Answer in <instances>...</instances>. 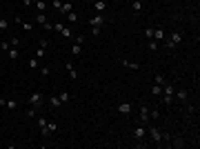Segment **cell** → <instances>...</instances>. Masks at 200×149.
Segmentation results:
<instances>
[{
	"label": "cell",
	"mask_w": 200,
	"mask_h": 149,
	"mask_svg": "<svg viewBox=\"0 0 200 149\" xmlns=\"http://www.w3.org/2000/svg\"><path fill=\"white\" fill-rule=\"evenodd\" d=\"M162 42H165L167 49H176V45L182 42V31H173V34H169V38H165Z\"/></svg>",
	"instance_id": "6da1fadb"
},
{
	"label": "cell",
	"mask_w": 200,
	"mask_h": 149,
	"mask_svg": "<svg viewBox=\"0 0 200 149\" xmlns=\"http://www.w3.org/2000/svg\"><path fill=\"white\" fill-rule=\"evenodd\" d=\"M47 118H42V116H38L36 118V125H38V129H40V134H42V138H49V136H51V134H49V129H47Z\"/></svg>",
	"instance_id": "7a4b0ae2"
},
{
	"label": "cell",
	"mask_w": 200,
	"mask_h": 149,
	"mask_svg": "<svg viewBox=\"0 0 200 149\" xmlns=\"http://www.w3.org/2000/svg\"><path fill=\"white\" fill-rule=\"evenodd\" d=\"M147 134L151 136V140H154V142H156V145L160 147V140H162V136H165V134H160V131H158V127L149 125V127H147Z\"/></svg>",
	"instance_id": "3957f363"
},
{
	"label": "cell",
	"mask_w": 200,
	"mask_h": 149,
	"mask_svg": "<svg viewBox=\"0 0 200 149\" xmlns=\"http://www.w3.org/2000/svg\"><path fill=\"white\" fill-rule=\"evenodd\" d=\"M42 103H45V96H42L40 91H34V93L29 96V105H31V107H42Z\"/></svg>",
	"instance_id": "277c9868"
},
{
	"label": "cell",
	"mask_w": 200,
	"mask_h": 149,
	"mask_svg": "<svg viewBox=\"0 0 200 149\" xmlns=\"http://www.w3.org/2000/svg\"><path fill=\"white\" fill-rule=\"evenodd\" d=\"M149 105H145V103H140V122L142 125H149Z\"/></svg>",
	"instance_id": "5b68a950"
},
{
	"label": "cell",
	"mask_w": 200,
	"mask_h": 149,
	"mask_svg": "<svg viewBox=\"0 0 200 149\" xmlns=\"http://www.w3.org/2000/svg\"><path fill=\"white\" fill-rule=\"evenodd\" d=\"M105 22H107V18H105L103 13H96L93 18H89V24H91V27H103Z\"/></svg>",
	"instance_id": "8992f818"
},
{
	"label": "cell",
	"mask_w": 200,
	"mask_h": 149,
	"mask_svg": "<svg viewBox=\"0 0 200 149\" xmlns=\"http://www.w3.org/2000/svg\"><path fill=\"white\" fill-rule=\"evenodd\" d=\"M173 100L187 103V100H189V91H187V89H176V91H173Z\"/></svg>",
	"instance_id": "52a82bcc"
},
{
	"label": "cell",
	"mask_w": 200,
	"mask_h": 149,
	"mask_svg": "<svg viewBox=\"0 0 200 149\" xmlns=\"http://www.w3.org/2000/svg\"><path fill=\"white\" fill-rule=\"evenodd\" d=\"M131 134H134L136 140H145V138H147V127H136Z\"/></svg>",
	"instance_id": "ba28073f"
},
{
	"label": "cell",
	"mask_w": 200,
	"mask_h": 149,
	"mask_svg": "<svg viewBox=\"0 0 200 149\" xmlns=\"http://www.w3.org/2000/svg\"><path fill=\"white\" fill-rule=\"evenodd\" d=\"M116 111L122 114V116H129V114H131V105H129V103H120V105L116 107Z\"/></svg>",
	"instance_id": "9c48e42d"
},
{
	"label": "cell",
	"mask_w": 200,
	"mask_h": 149,
	"mask_svg": "<svg viewBox=\"0 0 200 149\" xmlns=\"http://www.w3.org/2000/svg\"><path fill=\"white\" fill-rule=\"evenodd\" d=\"M13 22H16V24H20L24 31H31V29H34V24H31V22H27V20H22V18H13Z\"/></svg>",
	"instance_id": "30bf717a"
},
{
	"label": "cell",
	"mask_w": 200,
	"mask_h": 149,
	"mask_svg": "<svg viewBox=\"0 0 200 149\" xmlns=\"http://www.w3.org/2000/svg\"><path fill=\"white\" fill-rule=\"evenodd\" d=\"M165 38H167V34H165V29H162V27L154 29V38H151V40H158V42H162Z\"/></svg>",
	"instance_id": "8fae6325"
},
{
	"label": "cell",
	"mask_w": 200,
	"mask_h": 149,
	"mask_svg": "<svg viewBox=\"0 0 200 149\" xmlns=\"http://www.w3.org/2000/svg\"><path fill=\"white\" fill-rule=\"evenodd\" d=\"M93 9H96L98 13H103V11H107V3H105V0H96V3H93Z\"/></svg>",
	"instance_id": "7c38bea8"
},
{
	"label": "cell",
	"mask_w": 200,
	"mask_h": 149,
	"mask_svg": "<svg viewBox=\"0 0 200 149\" xmlns=\"http://www.w3.org/2000/svg\"><path fill=\"white\" fill-rule=\"evenodd\" d=\"M149 93H151V96H156V98H160V96H162V87L154 82L151 87H149Z\"/></svg>",
	"instance_id": "4fadbf2b"
},
{
	"label": "cell",
	"mask_w": 200,
	"mask_h": 149,
	"mask_svg": "<svg viewBox=\"0 0 200 149\" xmlns=\"http://www.w3.org/2000/svg\"><path fill=\"white\" fill-rule=\"evenodd\" d=\"M131 9H134V13L138 16V13L142 11V0H131Z\"/></svg>",
	"instance_id": "5bb4252c"
},
{
	"label": "cell",
	"mask_w": 200,
	"mask_h": 149,
	"mask_svg": "<svg viewBox=\"0 0 200 149\" xmlns=\"http://www.w3.org/2000/svg\"><path fill=\"white\" fill-rule=\"evenodd\" d=\"M71 54L73 56H80L82 54V45L80 42H71Z\"/></svg>",
	"instance_id": "9a60e30c"
},
{
	"label": "cell",
	"mask_w": 200,
	"mask_h": 149,
	"mask_svg": "<svg viewBox=\"0 0 200 149\" xmlns=\"http://www.w3.org/2000/svg\"><path fill=\"white\" fill-rule=\"evenodd\" d=\"M120 65H122V67H129V69H140V65H138V62H131V60H127V58H122V60H120Z\"/></svg>",
	"instance_id": "2e32d148"
},
{
	"label": "cell",
	"mask_w": 200,
	"mask_h": 149,
	"mask_svg": "<svg viewBox=\"0 0 200 149\" xmlns=\"http://www.w3.org/2000/svg\"><path fill=\"white\" fill-rule=\"evenodd\" d=\"M173 91H176V87H173V85H169V82L162 85V93H165V96H173Z\"/></svg>",
	"instance_id": "e0dca14e"
},
{
	"label": "cell",
	"mask_w": 200,
	"mask_h": 149,
	"mask_svg": "<svg viewBox=\"0 0 200 149\" xmlns=\"http://www.w3.org/2000/svg\"><path fill=\"white\" fill-rule=\"evenodd\" d=\"M49 103H51V107H54V109H56V107H62L60 96H51V98H49Z\"/></svg>",
	"instance_id": "ac0fdd59"
},
{
	"label": "cell",
	"mask_w": 200,
	"mask_h": 149,
	"mask_svg": "<svg viewBox=\"0 0 200 149\" xmlns=\"http://www.w3.org/2000/svg\"><path fill=\"white\" fill-rule=\"evenodd\" d=\"M58 11H60V13H62V16H67V13H69V11H73V7H71V3H62V7H60V9H58Z\"/></svg>",
	"instance_id": "d6986e66"
},
{
	"label": "cell",
	"mask_w": 200,
	"mask_h": 149,
	"mask_svg": "<svg viewBox=\"0 0 200 149\" xmlns=\"http://www.w3.org/2000/svg\"><path fill=\"white\" fill-rule=\"evenodd\" d=\"M160 100H162L165 107H171V105H173V96H165V93H162V96H160Z\"/></svg>",
	"instance_id": "ffe728a7"
},
{
	"label": "cell",
	"mask_w": 200,
	"mask_h": 149,
	"mask_svg": "<svg viewBox=\"0 0 200 149\" xmlns=\"http://www.w3.org/2000/svg\"><path fill=\"white\" fill-rule=\"evenodd\" d=\"M67 71H69V78H71V80H76V78H78V71L71 67V62H67Z\"/></svg>",
	"instance_id": "44dd1931"
},
{
	"label": "cell",
	"mask_w": 200,
	"mask_h": 149,
	"mask_svg": "<svg viewBox=\"0 0 200 149\" xmlns=\"http://www.w3.org/2000/svg\"><path fill=\"white\" fill-rule=\"evenodd\" d=\"M169 140H171L173 147H185V138H178V136H176V138H169Z\"/></svg>",
	"instance_id": "7402d4cb"
},
{
	"label": "cell",
	"mask_w": 200,
	"mask_h": 149,
	"mask_svg": "<svg viewBox=\"0 0 200 149\" xmlns=\"http://www.w3.org/2000/svg\"><path fill=\"white\" fill-rule=\"evenodd\" d=\"M34 5H36V9H38L40 13H45V11H47V5H45V0H36Z\"/></svg>",
	"instance_id": "603a6c76"
},
{
	"label": "cell",
	"mask_w": 200,
	"mask_h": 149,
	"mask_svg": "<svg viewBox=\"0 0 200 149\" xmlns=\"http://www.w3.org/2000/svg\"><path fill=\"white\" fill-rule=\"evenodd\" d=\"M36 22H38V24H45V22H49L47 13H40V11H38V16H36Z\"/></svg>",
	"instance_id": "cb8c5ba5"
},
{
	"label": "cell",
	"mask_w": 200,
	"mask_h": 149,
	"mask_svg": "<svg viewBox=\"0 0 200 149\" xmlns=\"http://www.w3.org/2000/svg\"><path fill=\"white\" fill-rule=\"evenodd\" d=\"M65 18H67V20H69V22H78V20H80V18H78V13H76V11H69V13H67V16H65Z\"/></svg>",
	"instance_id": "d4e9b609"
},
{
	"label": "cell",
	"mask_w": 200,
	"mask_h": 149,
	"mask_svg": "<svg viewBox=\"0 0 200 149\" xmlns=\"http://www.w3.org/2000/svg\"><path fill=\"white\" fill-rule=\"evenodd\" d=\"M7 56H9L11 60H18V47H11L9 51H7Z\"/></svg>",
	"instance_id": "484cf974"
},
{
	"label": "cell",
	"mask_w": 200,
	"mask_h": 149,
	"mask_svg": "<svg viewBox=\"0 0 200 149\" xmlns=\"http://www.w3.org/2000/svg\"><path fill=\"white\" fill-rule=\"evenodd\" d=\"M9 29V20L7 18H0V31H7Z\"/></svg>",
	"instance_id": "4316f807"
},
{
	"label": "cell",
	"mask_w": 200,
	"mask_h": 149,
	"mask_svg": "<svg viewBox=\"0 0 200 149\" xmlns=\"http://www.w3.org/2000/svg\"><path fill=\"white\" fill-rule=\"evenodd\" d=\"M29 67H31V69H36V71H38V67H40V60H38V58H36V56H34V58H31V60H29Z\"/></svg>",
	"instance_id": "83f0119b"
},
{
	"label": "cell",
	"mask_w": 200,
	"mask_h": 149,
	"mask_svg": "<svg viewBox=\"0 0 200 149\" xmlns=\"http://www.w3.org/2000/svg\"><path fill=\"white\" fill-rule=\"evenodd\" d=\"M47 129H49V134H56L58 131V125H56V122H47Z\"/></svg>",
	"instance_id": "f1b7e54d"
},
{
	"label": "cell",
	"mask_w": 200,
	"mask_h": 149,
	"mask_svg": "<svg viewBox=\"0 0 200 149\" xmlns=\"http://www.w3.org/2000/svg\"><path fill=\"white\" fill-rule=\"evenodd\" d=\"M154 82H156V85H160V87H162V85H165V82H167V80H165V76H162V73H158V76H156V78H154Z\"/></svg>",
	"instance_id": "f546056e"
},
{
	"label": "cell",
	"mask_w": 200,
	"mask_h": 149,
	"mask_svg": "<svg viewBox=\"0 0 200 149\" xmlns=\"http://www.w3.org/2000/svg\"><path fill=\"white\" fill-rule=\"evenodd\" d=\"M145 38H147V40L154 38V27H147V29H145Z\"/></svg>",
	"instance_id": "4dcf8cb0"
},
{
	"label": "cell",
	"mask_w": 200,
	"mask_h": 149,
	"mask_svg": "<svg viewBox=\"0 0 200 149\" xmlns=\"http://www.w3.org/2000/svg\"><path fill=\"white\" fill-rule=\"evenodd\" d=\"M45 51H47V49L38 47V49H36V58H38V60H42V58H45Z\"/></svg>",
	"instance_id": "1f68e13d"
},
{
	"label": "cell",
	"mask_w": 200,
	"mask_h": 149,
	"mask_svg": "<svg viewBox=\"0 0 200 149\" xmlns=\"http://www.w3.org/2000/svg\"><path fill=\"white\" fill-rule=\"evenodd\" d=\"M149 118H151V120L160 118V111H158V109H149Z\"/></svg>",
	"instance_id": "d6a6232c"
},
{
	"label": "cell",
	"mask_w": 200,
	"mask_h": 149,
	"mask_svg": "<svg viewBox=\"0 0 200 149\" xmlns=\"http://www.w3.org/2000/svg\"><path fill=\"white\" fill-rule=\"evenodd\" d=\"M149 51H158V40H149Z\"/></svg>",
	"instance_id": "836d02e7"
},
{
	"label": "cell",
	"mask_w": 200,
	"mask_h": 149,
	"mask_svg": "<svg viewBox=\"0 0 200 149\" xmlns=\"http://www.w3.org/2000/svg\"><path fill=\"white\" fill-rule=\"evenodd\" d=\"M38 71H40V76H49V71H51V69L45 65V67H38Z\"/></svg>",
	"instance_id": "e575fe53"
},
{
	"label": "cell",
	"mask_w": 200,
	"mask_h": 149,
	"mask_svg": "<svg viewBox=\"0 0 200 149\" xmlns=\"http://www.w3.org/2000/svg\"><path fill=\"white\" fill-rule=\"evenodd\" d=\"M69 98H71V93H69V91H62V93H60V100H62V105L69 100Z\"/></svg>",
	"instance_id": "d590c367"
},
{
	"label": "cell",
	"mask_w": 200,
	"mask_h": 149,
	"mask_svg": "<svg viewBox=\"0 0 200 149\" xmlns=\"http://www.w3.org/2000/svg\"><path fill=\"white\" fill-rule=\"evenodd\" d=\"M42 27H45V31H54V22H45Z\"/></svg>",
	"instance_id": "8d00e7d4"
},
{
	"label": "cell",
	"mask_w": 200,
	"mask_h": 149,
	"mask_svg": "<svg viewBox=\"0 0 200 149\" xmlns=\"http://www.w3.org/2000/svg\"><path fill=\"white\" fill-rule=\"evenodd\" d=\"M24 116H27V118H36V109H34V107L27 109V114H24Z\"/></svg>",
	"instance_id": "74e56055"
},
{
	"label": "cell",
	"mask_w": 200,
	"mask_h": 149,
	"mask_svg": "<svg viewBox=\"0 0 200 149\" xmlns=\"http://www.w3.org/2000/svg\"><path fill=\"white\" fill-rule=\"evenodd\" d=\"M5 107H7V109H16L18 105H16V100H7V105H5Z\"/></svg>",
	"instance_id": "f35d334b"
},
{
	"label": "cell",
	"mask_w": 200,
	"mask_h": 149,
	"mask_svg": "<svg viewBox=\"0 0 200 149\" xmlns=\"http://www.w3.org/2000/svg\"><path fill=\"white\" fill-rule=\"evenodd\" d=\"M0 49H3V51H9L11 45H9V42H0Z\"/></svg>",
	"instance_id": "ab89813d"
},
{
	"label": "cell",
	"mask_w": 200,
	"mask_h": 149,
	"mask_svg": "<svg viewBox=\"0 0 200 149\" xmlns=\"http://www.w3.org/2000/svg\"><path fill=\"white\" fill-rule=\"evenodd\" d=\"M100 31H103V27H91V34L93 36H100Z\"/></svg>",
	"instance_id": "60d3db41"
},
{
	"label": "cell",
	"mask_w": 200,
	"mask_h": 149,
	"mask_svg": "<svg viewBox=\"0 0 200 149\" xmlns=\"http://www.w3.org/2000/svg\"><path fill=\"white\" fill-rule=\"evenodd\" d=\"M40 47L47 49V47H49V40H47V38H40Z\"/></svg>",
	"instance_id": "b9f144b4"
},
{
	"label": "cell",
	"mask_w": 200,
	"mask_h": 149,
	"mask_svg": "<svg viewBox=\"0 0 200 149\" xmlns=\"http://www.w3.org/2000/svg\"><path fill=\"white\" fill-rule=\"evenodd\" d=\"M73 42H80V45H82V42H85V36H73Z\"/></svg>",
	"instance_id": "7bdbcfd3"
},
{
	"label": "cell",
	"mask_w": 200,
	"mask_h": 149,
	"mask_svg": "<svg viewBox=\"0 0 200 149\" xmlns=\"http://www.w3.org/2000/svg\"><path fill=\"white\" fill-rule=\"evenodd\" d=\"M9 45H11V47H18V45H20V40H18V38H11V40H9Z\"/></svg>",
	"instance_id": "ee69618b"
},
{
	"label": "cell",
	"mask_w": 200,
	"mask_h": 149,
	"mask_svg": "<svg viewBox=\"0 0 200 149\" xmlns=\"http://www.w3.org/2000/svg\"><path fill=\"white\" fill-rule=\"evenodd\" d=\"M62 7V0H54V9H60Z\"/></svg>",
	"instance_id": "f6af8a7d"
},
{
	"label": "cell",
	"mask_w": 200,
	"mask_h": 149,
	"mask_svg": "<svg viewBox=\"0 0 200 149\" xmlns=\"http://www.w3.org/2000/svg\"><path fill=\"white\" fill-rule=\"evenodd\" d=\"M22 5H24V7H29V5H34V0H22Z\"/></svg>",
	"instance_id": "bcb514c9"
},
{
	"label": "cell",
	"mask_w": 200,
	"mask_h": 149,
	"mask_svg": "<svg viewBox=\"0 0 200 149\" xmlns=\"http://www.w3.org/2000/svg\"><path fill=\"white\" fill-rule=\"evenodd\" d=\"M0 9H3V7H0Z\"/></svg>",
	"instance_id": "7dc6e473"
}]
</instances>
